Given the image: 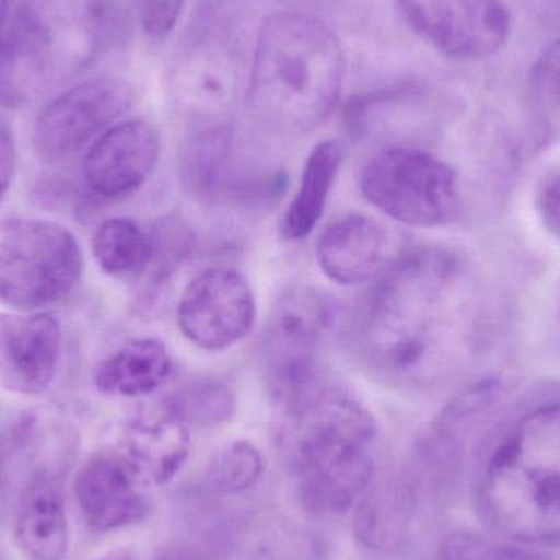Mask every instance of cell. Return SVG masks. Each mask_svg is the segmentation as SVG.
Instances as JSON below:
<instances>
[{
    "label": "cell",
    "instance_id": "1",
    "mask_svg": "<svg viewBox=\"0 0 560 560\" xmlns=\"http://www.w3.org/2000/svg\"><path fill=\"white\" fill-rule=\"evenodd\" d=\"M474 326L476 289L463 259L421 248L394 262L365 300L358 346L385 381L430 387L463 364Z\"/></svg>",
    "mask_w": 560,
    "mask_h": 560
},
{
    "label": "cell",
    "instance_id": "2",
    "mask_svg": "<svg viewBox=\"0 0 560 560\" xmlns=\"http://www.w3.org/2000/svg\"><path fill=\"white\" fill-rule=\"evenodd\" d=\"M121 0H0V107L72 81L127 35Z\"/></svg>",
    "mask_w": 560,
    "mask_h": 560
},
{
    "label": "cell",
    "instance_id": "3",
    "mask_svg": "<svg viewBox=\"0 0 560 560\" xmlns=\"http://www.w3.org/2000/svg\"><path fill=\"white\" fill-rule=\"evenodd\" d=\"M283 411V441L303 509L319 518L351 509L374 479V418L342 388L323 381Z\"/></svg>",
    "mask_w": 560,
    "mask_h": 560
},
{
    "label": "cell",
    "instance_id": "4",
    "mask_svg": "<svg viewBox=\"0 0 560 560\" xmlns=\"http://www.w3.org/2000/svg\"><path fill=\"white\" fill-rule=\"evenodd\" d=\"M492 535L518 546L560 541V404L518 421L489 454L474 490Z\"/></svg>",
    "mask_w": 560,
    "mask_h": 560
},
{
    "label": "cell",
    "instance_id": "5",
    "mask_svg": "<svg viewBox=\"0 0 560 560\" xmlns=\"http://www.w3.org/2000/svg\"><path fill=\"white\" fill-rule=\"evenodd\" d=\"M345 52L328 25L300 12L262 22L246 98L256 117L283 131H308L335 110Z\"/></svg>",
    "mask_w": 560,
    "mask_h": 560
},
{
    "label": "cell",
    "instance_id": "6",
    "mask_svg": "<svg viewBox=\"0 0 560 560\" xmlns=\"http://www.w3.org/2000/svg\"><path fill=\"white\" fill-rule=\"evenodd\" d=\"M84 256L78 240L49 220L0 223V302L19 312L55 305L78 285Z\"/></svg>",
    "mask_w": 560,
    "mask_h": 560
},
{
    "label": "cell",
    "instance_id": "7",
    "mask_svg": "<svg viewBox=\"0 0 560 560\" xmlns=\"http://www.w3.org/2000/svg\"><path fill=\"white\" fill-rule=\"evenodd\" d=\"M361 190L375 209L404 225L433 229L459 213L454 171L434 154L407 144L374 154L362 170Z\"/></svg>",
    "mask_w": 560,
    "mask_h": 560
},
{
    "label": "cell",
    "instance_id": "8",
    "mask_svg": "<svg viewBox=\"0 0 560 560\" xmlns=\"http://www.w3.org/2000/svg\"><path fill=\"white\" fill-rule=\"evenodd\" d=\"M335 323L332 303L318 290L293 287L279 296L265 335V362L280 407L315 387L323 342Z\"/></svg>",
    "mask_w": 560,
    "mask_h": 560
},
{
    "label": "cell",
    "instance_id": "9",
    "mask_svg": "<svg viewBox=\"0 0 560 560\" xmlns=\"http://www.w3.org/2000/svg\"><path fill=\"white\" fill-rule=\"evenodd\" d=\"M410 28L457 61H482L505 46L512 15L505 0H397Z\"/></svg>",
    "mask_w": 560,
    "mask_h": 560
},
{
    "label": "cell",
    "instance_id": "10",
    "mask_svg": "<svg viewBox=\"0 0 560 560\" xmlns=\"http://www.w3.org/2000/svg\"><path fill=\"white\" fill-rule=\"evenodd\" d=\"M135 91L117 78L81 82L52 101L36 120L33 143L39 156L65 160L97 140L130 110Z\"/></svg>",
    "mask_w": 560,
    "mask_h": 560
},
{
    "label": "cell",
    "instance_id": "11",
    "mask_svg": "<svg viewBox=\"0 0 560 560\" xmlns=\"http://www.w3.org/2000/svg\"><path fill=\"white\" fill-rule=\"evenodd\" d=\"M183 179L194 194L215 202H266L283 187L278 171L240 160L235 137L223 125L203 128L190 138L183 154Z\"/></svg>",
    "mask_w": 560,
    "mask_h": 560
},
{
    "label": "cell",
    "instance_id": "12",
    "mask_svg": "<svg viewBox=\"0 0 560 560\" xmlns=\"http://www.w3.org/2000/svg\"><path fill=\"white\" fill-rule=\"evenodd\" d=\"M256 318V302L245 276L215 268L187 285L177 308L184 335L202 349L222 351L242 341Z\"/></svg>",
    "mask_w": 560,
    "mask_h": 560
},
{
    "label": "cell",
    "instance_id": "13",
    "mask_svg": "<svg viewBox=\"0 0 560 560\" xmlns=\"http://www.w3.org/2000/svg\"><path fill=\"white\" fill-rule=\"evenodd\" d=\"M61 342V325L49 313H0V388L28 397L48 390Z\"/></svg>",
    "mask_w": 560,
    "mask_h": 560
},
{
    "label": "cell",
    "instance_id": "14",
    "mask_svg": "<svg viewBox=\"0 0 560 560\" xmlns=\"http://www.w3.org/2000/svg\"><path fill=\"white\" fill-rule=\"evenodd\" d=\"M161 138L143 118L108 128L85 154L82 173L89 189L107 199L127 196L147 183L156 167Z\"/></svg>",
    "mask_w": 560,
    "mask_h": 560
},
{
    "label": "cell",
    "instance_id": "15",
    "mask_svg": "<svg viewBox=\"0 0 560 560\" xmlns=\"http://www.w3.org/2000/svg\"><path fill=\"white\" fill-rule=\"evenodd\" d=\"M141 476L125 454H97L75 479V499L89 528L115 532L140 523L150 513Z\"/></svg>",
    "mask_w": 560,
    "mask_h": 560
},
{
    "label": "cell",
    "instance_id": "16",
    "mask_svg": "<svg viewBox=\"0 0 560 560\" xmlns=\"http://www.w3.org/2000/svg\"><path fill=\"white\" fill-rule=\"evenodd\" d=\"M319 268L341 285H358L384 275L392 262V238L384 225L349 215L329 225L316 245Z\"/></svg>",
    "mask_w": 560,
    "mask_h": 560
},
{
    "label": "cell",
    "instance_id": "17",
    "mask_svg": "<svg viewBox=\"0 0 560 560\" xmlns=\"http://www.w3.org/2000/svg\"><path fill=\"white\" fill-rule=\"evenodd\" d=\"M415 506L417 489L408 474L394 472L372 479L355 502V536L365 548L392 551L408 535Z\"/></svg>",
    "mask_w": 560,
    "mask_h": 560
},
{
    "label": "cell",
    "instance_id": "18",
    "mask_svg": "<svg viewBox=\"0 0 560 560\" xmlns=\"http://www.w3.org/2000/svg\"><path fill=\"white\" fill-rule=\"evenodd\" d=\"M15 541L30 560H61L68 551V518L58 482L30 480L16 509Z\"/></svg>",
    "mask_w": 560,
    "mask_h": 560
},
{
    "label": "cell",
    "instance_id": "19",
    "mask_svg": "<svg viewBox=\"0 0 560 560\" xmlns=\"http://www.w3.org/2000/svg\"><path fill=\"white\" fill-rule=\"evenodd\" d=\"M13 453L28 467L30 480L61 483L79 450L74 427L48 411L26 415L15 428Z\"/></svg>",
    "mask_w": 560,
    "mask_h": 560
},
{
    "label": "cell",
    "instance_id": "20",
    "mask_svg": "<svg viewBox=\"0 0 560 560\" xmlns=\"http://www.w3.org/2000/svg\"><path fill=\"white\" fill-rule=\"evenodd\" d=\"M173 355L160 339L128 342L95 369L94 384L108 397L135 398L153 394L170 378Z\"/></svg>",
    "mask_w": 560,
    "mask_h": 560
},
{
    "label": "cell",
    "instance_id": "21",
    "mask_svg": "<svg viewBox=\"0 0 560 560\" xmlns=\"http://www.w3.org/2000/svg\"><path fill=\"white\" fill-rule=\"evenodd\" d=\"M341 161L342 147L336 140L322 141L310 151L299 190L283 217L282 233L290 242L306 238L318 225Z\"/></svg>",
    "mask_w": 560,
    "mask_h": 560
},
{
    "label": "cell",
    "instance_id": "22",
    "mask_svg": "<svg viewBox=\"0 0 560 560\" xmlns=\"http://www.w3.org/2000/svg\"><path fill=\"white\" fill-rule=\"evenodd\" d=\"M189 454L186 424L164 410L140 418L131 424L125 456L141 474H151L156 482H166L183 466Z\"/></svg>",
    "mask_w": 560,
    "mask_h": 560
},
{
    "label": "cell",
    "instance_id": "23",
    "mask_svg": "<svg viewBox=\"0 0 560 560\" xmlns=\"http://www.w3.org/2000/svg\"><path fill=\"white\" fill-rule=\"evenodd\" d=\"M92 253L102 271L110 276L144 271L151 256L150 233L130 219L102 223L92 240Z\"/></svg>",
    "mask_w": 560,
    "mask_h": 560
},
{
    "label": "cell",
    "instance_id": "24",
    "mask_svg": "<svg viewBox=\"0 0 560 560\" xmlns=\"http://www.w3.org/2000/svg\"><path fill=\"white\" fill-rule=\"evenodd\" d=\"M166 410L186 427H215L235 413L236 394L223 378H194L171 395Z\"/></svg>",
    "mask_w": 560,
    "mask_h": 560
},
{
    "label": "cell",
    "instance_id": "25",
    "mask_svg": "<svg viewBox=\"0 0 560 560\" xmlns=\"http://www.w3.org/2000/svg\"><path fill=\"white\" fill-rule=\"evenodd\" d=\"M223 58L202 56L187 62L177 75V94L184 105L202 114L223 110L232 98L233 75Z\"/></svg>",
    "mask_w": 560,
    "mask_h": 560
},
{
    "label": "cell",
    "instance_id": "26",
    "mask_svg": "<svg viewBox=\"0 0 560 560\" xmlns=\"http://www.w3.org/2000/svg\"><path fill=\"white\" fill-rule=\"evenodd\" d=\"M151 256L148 261V272L154 285L166 282L187 259L196 246L190 226L179 217H164L150 233Z\"/></svg>",
    "mask_w": 560,
    "mask_h": 560
},
{
    "label": "cell",
    "instance_id": "27",
    "mask_svg": "<svg viewBox=\"0 0 560 560\" xmlns=\"http://www.w3.org/2000/svg\"><path fill=\"white\" fill-rule=\"evenodd\" d=\"M265 470L261 453L248 441H236L217 454L207 470V486L217 493L252 489Z\"/></svg>",
    "mask_w": 560,
    "mask_h": 560
},
{
    "label": "cell",
    "instance_id": "28",
    "mask_svg": "<svg viewBox=\"0 0 560 560\" xmlns=\"http://www.w3.org/2000/svg\"><path fill=\"white\" fill-rule=\"evenodd\" d=\"M523 546L503 545L476 533H453L438 545L433 560H539Z\"/></svg>",
    "mask_w": 560,
    "mask_h": 560
},
{
    "label": "cell",
    "instance_id": "29",
    "mask_svg": "<svg viewBox=\"0 0 560 560\" xmlns=\"http://www.w3.org/2000/svg\"><path fill=\"white\" fill-rule=\"evenodd\" d=\"M187 0H137L138 16L144 35L163 42L176 28Z\"/></svg>",
    "mask_w": 560,
    "mask_h": 560
},
{
    "label": "cell",
    "instance_id": "30",
    "mask_svg": "<svg viewBox=\"0 0 560 560\" xmlns=\"http://www.w3.org/2000/svg\"><path fill=\"white\" fill-rule=\"evenodd\" d=\"M536 209L549 233L560 240V171L549 174L539 183Z\"/></svg>",
    "mask_w": 560,
    "mask_h": 560
},
{
    "label": "cell",
    "instance_id": "31",
    "mask_svg": "<svg viewBox=\"0 0 560 560\" xmlns=\"http://www.w3.org/2000/svg\"><path fill=\"white\" fill-rule=\"evenodd\" d=\"M15 167V143L5 125L0 124V202L9 192Z\"/></svg>",
    "mask_w": 560,
    "mask_h": 560
},
{
    "label": "cell",
    "instance_id": "32",
    "mask_svg": "<svg viewBox=\"0 0 560 560\" xmlns=\"http://www.w3.org/2000/svg\"><path fill=\"white\" fill-rule=\"evenodd\" d=\"M542 78L548 79L560 94V39L549 46L538 65Z\"/></svg>",
    "mask_w": 560,
    "mask_h": 560
},
{
    "label": "cell",
    "instance_id": "33",
    "mask_svg": "<svg viewBox=\"0 0 560 560\" xmlns=\"http://www.w3.org/2000/svg\"><path fill=\"white\" fill-rule=\"evenodd\" d=\"M95 560H138L133 555L127 551H114L108 555L102 556V558Z\"/></svg>",
    "mask_w": 560,
    "mask_h": 560
},
{
    "label": "cell",
    "instance_id": "34",
    "mask_svg": "<svg viewBox=\"0 0 560 560\" xmlns=\"http://www.w3.org/2000/svg\"><path fill=\"white\" fill-rule=\"evenodd\" d=\"M7 464V444L3 440L2 431H0V479H2L3 470H5Z\"/></svg>",
    "mask_w": 560,
    "mask_h": 560
},
{
    "label": "cell",
    "instance_id": "35",
    "mask_svg": "<svg viewBox=\"0 0 560 560\" xmlns=\"http://www.w3.org/2000/svg\"><path fill=\"white\" fill-rule=\"evenodd\" d=\"M161 560H199L194 558L192 555H186V552H174V555L164 556Z\"/></svg>",
    "mask_w": 560,
    "mask_h": 560
}]
</instances>
